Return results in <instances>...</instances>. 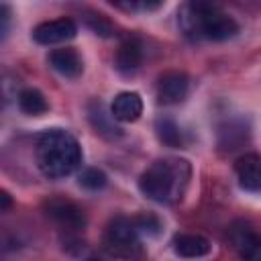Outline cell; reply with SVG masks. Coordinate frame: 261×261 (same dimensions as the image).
<instances>
[{"instance_id": "obj_2", "label": "cell", "mask_w": 261, "mask_h": 261, "mask_svg": "<svg viewBox=\"0 0 261 261\" xmlns=\"http://www.w3.org/2000/svg\"><path fill=\"white\" fill-rule=\"evenodd\" d=\"M190 177V167L179 159H157L139 177V190L153 202L169 204L177 200Z\"/></svg>"}, {"instance_id": "obj_22", "label": "cell", "mask_w": 261, "mask_h": 261, "mask_svg": "<svg viewBox=\"0 0 261 261\" xmlns=\"http://www.w3.org/2000/svg\"><path fill=\"white\" fill-rule=\"evenodd\" d=\"M8 204H10V200H8V194L4 192L2 194V208H8Z\"/></svg>"}, {"instance_id": "obj_14", "label": "cell", "mask_w": 261, "mask_h": 261, "mask_svg": "<svg viewBox=\"0 0 261 261\" xmlns=\"http://www.w3.org/2000/svg\"><path fill=\"white\" fill-rule=\"evenodd\" d=\"M18 108L24 112V114H31V116H41L49 110V104L45 100V96L35 90V88H24L20 94H18Z\"/></svg>"}, {"instance_id": "obj_9", "label": "cell", "mask_w": 261, "mask_h": 261, "mask_svg": "<svg viewBox=\"0 0 261 261\" xmlns=\"http://www.w3.org/2000/svg\"><path fill=\"white\" fill-rule=\"evenodd\" d=\"M49 63L51 67L63 75V77H69V80H75L82 75L84 71V63H82V57L75 49L71 47H61V49H53L49 53Z\"/></svg>"}, {"instance_id": "obj_3", "label": "cell", "mask_w": 261, "mask_h": 261, "mask_svg": "<svg viewBox=\"0 0 261 261\" xmlns=\"http://www.w3.org/2000/svg\"><path fill=\"white\" fill-rule=\"evenodd\" d=\"M104 249L112 257H135L141 253V243H139V228L135 220L116 216L110 220L106 234H104Z\"/></svg>"}, {"instance_id": "obj_1", "label": "cell", "mask_w": 261, "mask_h": 261, "mask_svg": "<svg viewBox=\"0 0 261 261\" xmlns=\"http://www.w3.org/2000/svg\"><path fill=\"white\" fill-rule=\"evenodd\" d=\"M37 165L49 179L73 173L82 163V149L73 135L61 128H49L37 139Z\"/></svg>"}, {"instance_id": "obj_12", "label": "cell", "mask_w": 261, "mask_h": 261, "mask_svg": "<svg viewBox=\"0 0 261 261\" xmlns=\"http://www.w3.org/2000/svg\"><path fill=\"white\" fill-rule=\"evenodd\" d=\"M141 61H143V47L137 39H126L114 55V67L122 75L135 73L141 67Z\"/></svg>"}, {"instance_id": "obj_4", "label": "cell", "mask_w": 261, "mask_h": 261, "mask_svg": "<svg viewBox=\"0 0 261 261\" xmlns=\"http://www.w3.org/2000/svg\"><path fill=\"white\" fill-rule=\"evenodd\" d=\"M45 212H47V216L57 226H61L67 232H77V230H82L86 226V214H84V210L77 204L69 202V200L51 198L45 204Z\"/></svg>"}, {"instance_id": "obj_17", "label": "cell", "mask_w": 261, "mask_h": 261, "mask_svg": "<svg viewBox=\"0 0 261 261\" xmlns=\"http://www.w3.org/2000/svg\"><path fill=\"white\" fill-rule=\"evenodd\" d=\"M86 22H88V27L96 33V35H102V37H110L112 35V24H110V20L108 18H104L102 14H90V16H86Z\"/></svg>"}, {"instance_id": "obj_16", "label": "cell", "mask_w": 261, "mask_h": 261, "mask_svg": "<svg viewBox=\"0 0 261 261\" xmlns=\"http://www.w3.org/2000/svg\"><path fill=\"white\" fill-rule=\"evenodd\" d=\"M77 181H80V186L82 188H86V190H102L104 186H106V173L102 171V169H98V167H86L82 173H80V177H77Z\"/></svg>"}, {"instance_id": "obj_8", "label": "cell", "mask_w": 261, "mask_h": 261, "mask_svg": "<svg viewBox=\"0 0 261 261\" xmlns=\"http://www.w3.org/2000/svg\"><path fill=\"white\" fill-rule=\"evenodd\" d=\"M237 179L247 192H261V155L245 153L234 161Z\"/></svg>"}, {"instance_id": "obj_20", "label": "cell", "mask_w": 261, "mask_h": 261, "mask_svg": "<svg viewBox=\"0 0 261 261\" xmlns=\"http://www.w3.org/2000/svg\"><path fill=\"white\" fill-rule=\"evenodd\" d=\"M161 2H163V0H139L141 10H153V8H157Z\"/></svg>"}, {"instance_id": "obj_5", "label": "cell", "mask_w": 261, "mask_h": 261, "mask_svg": "<svg viewBox=\"0 0 261 261\" xmlns=\"http://www.w3.org/2000/svg\"><path fill=\"white\" fill-rule=\"evenodd\" d=\"M228 239L234 251L243 259L261 261V234L247 222H234L228 230Z\"/></svg>"}, {"instance_id": "obj_18", "label": "cell", "mask_w": 261, "mask_h": 261, "mask_svg": "<svg viewBox=\"0 0 261 261\" xmlns=\"http://www.w3.org/2000/svg\"><path fill=\"white\" fill-rule=\"evenodd\" d=\"M135 224H137L139 232H151V234H157V230H159V220L153 218V216H141V218H135Z\"/></svg>"}, {"instance_id": "obj_6", "label": "cell", "mask_w": 261, "mask_h": 261, "mask_svg": "<svg viewBox=\"0 0 261 261\" xmlns=\"http://www.w3.org/2000/svg\"><path fill=\"white\" fill-rule=\"evenodd\" d=\"M77 33V27L71 18H53V20H45L39 22L33 29V39L41 45H55V43H65L69 39H73Z\"/></svg>"}, {"instance_id": "obj_10", "label": "cell", "mask_w": 261, "mask_h": 261, "mask_svg": "<svg viewBox=\"0 0 261 261\" xmlns=\"http://www.w3.org/2000/svg\"><path fill=\"white\" fill-rule=\"evenodd\" d=\"M88 116L90 122L94 126V130L98 135H102L104 139H118L122 135V128L116 126V118L112 114V110H106V106L102 102H92L88 106Z\"/></svg>"}, {"instance_id": "obj_19", "label": "cell", "mask_w": 261, "mask_h": 261, "mask_svg": "<svg viewBox=\"0 0 261 261\" xmlns=\"http://www.w3.org/2000/svg\"><path fill=\"white\" fill-rule=\"evenodd\" d=\"M114 6L122 8V10H141L139 0H110Z\"/></svg>"}, {"instance_id": "obj_13", "label": "cell", "mask_w": 261, "mask_h": 261, "mask_svg": "<svg viewBox=\"0 0 261 261\" xmlns=\"http://www.w3.org/2000/svg\"><path fill=\"white\" fill-rule=\"evenodd\" d=\"M173 251L179 257H204L210 253V241L202 234H177L173 239Z\"/></svg>"}, {"instance_id": "obj_21", "label": "cell", "mask_w": 261, "mask_h": 261, "mask_svg": "<svg viewBox=\"0 0 261 261\" xmlns=\"http://www.w3.org/2000/svg\"><path fill=\"white\" fill-rule=\"evenodd\" d=\"M8 6L4 4L2 6V37H6V31H8Z\"/></svg>"}, {"instance_id": "obj_15", "label": "cell", "mask_w": 261, "mask_h": 261, "mask_svg": "<svg viewBox=\"0 0 261 261\" xmlns=\"http://www.w3.org/2000/svg\"><path fill=\"white\" fill-rule=\"evenodd\" d=\"M155 130H157V137L163 145L167 147H181L184 145V135H181V128L175 124V120L171 118H159L157 124H155Z\"/></svg>"}, {"instance_id": "obj_7", "label": "cell", "mask_w": 261, "mask_h": 261, "mask_svg": "<svg viewBox=\"0 0 261 261\" xmlns=\"http://www.w3.org/2000/svg\"><path fill=\"white\" fill-rule=\"evenodd\" d=\"M188 75L181 71H165L157 82V98L161 104H179L188 96Z\"/></svg>"}, {"instance_id": "obj_11", "label": "cell", "mask_w": 261, "mask_h": 261, "mask_svg": "<svg viewBox=\"0 0 261 261\" xmlns=\"http://www.w3.org/2000/svg\"><path fill=\"white\" fill-rule=\"evenodd\" d=\"M110 110L118 122H135L143 114V100L137 92H120L114 96Z\"/></svg>"}]
</instances>
